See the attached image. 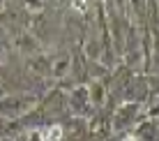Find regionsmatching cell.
Returning a JSON list of instances; mask_svg holds the SVG:
<instances>
[{
  "label": "cell",
  "mask_w": 159,
  "mask_h": 141,
  "mask_svg": "<svg viewBox=\"0 0 159 141\" xmlns=\"http://www.w3.org/2000/svg\"><path fill=\"white\" fill-rule=\"evenodd\" d=\"M42 141H62V127L60 125H51L42 132Z\"/></svg>",
  "instance_id": "6da1fadb"
},
{
  "label": "cell",
  "mask_w": 159,
  "mask_h": 141,
  "mask_svg": "<svg viewBox=\"0 0 159 141\" xmlns=\"http://www.w3.org/2000/svg\"><path fill=\"white\" fill-rule=\"evenodd\" d=\"M125 141H136V137H127V139H125Z\"/></svg>",
  "instance_id": "7a4b0ae2"
}]
</instances>
